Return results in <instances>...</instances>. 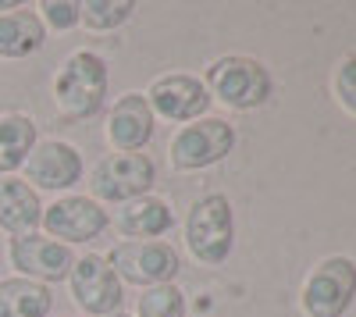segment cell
I'll return each mask as SVG.
<instances>
[{
    "label": "cell",
    "mask_w": 356,
    "mask_h": 317,
    "mask_svg": "<svg viewBox=\"0 0 356 317\" xmlns=\"http://www.w3.org/2000/svg\"><path fill=\"white\" fill-rule=\"evenodd\" d=\"M107 97V65L93 50H75L54 79V104L68 122L89 118L104 107Z\"/></svg>",
    "instance_id": "1"
},
{
    "label": "cell",
    "mask_w": 356,
    "mask_h": 317,
    "mask_svg": "<svg viewBox=\"0 0 356 317\" xmlns=\"http://www.w3.org/2000/svg\"><path fill=\"white\" fill-rule=\"evenodd\" d=\"M186 246L196 261L203 264H225L235 246V221H232V204L221 193L200 196L189 221H186Z\"/></svg>",
    "instance_id": "2"
},
{
    "label": "cell",
    "mask_w": 356,
    "mask_h": 317,
    "mask_svg": "<svg viewBox=\"0 0 356 317\" xmlns=\"http://www.w3.org/2000/svg\"><path fill=\"white\" fill-rule=\"evenodd\" d=\"M207 90L232 111H253L271 97V75L253 57L228 54L207 68Z\"/></svg>",
    "instance_id": "3"
},
{
    "label": "cell",
    "mask_w": 356,
    "mask_h": 317,
    "mask_svg": "<svg viewBox=\"0 0 356 317\" xmlns=\"http://www.w3.org/2000/svg\"><path fill=\"white\" fill-rule=\"evenodd\" d=\"M356 300V264L349 257H328L307 275L303 314L307 317H342Z\"/></svg>",
    "instance_id": "4"
},
{
    "label": "cell",
    "mask_w": 356,
    "mask_h": 317,
    "mask_svg": "<svg viewBox=\"0 0 356 317\" xmlns=\"http://www.w3.org/2000/svg\"><path fill=\"white\" fill-rule=\"evenodd\" d=\"M154 182H157V168L146 154H114L93 168L89 189H93L97 200H107V204H129V200L150 193Z\"/></svg>",
    "instance_id": "5"
},
{
    "label": "cell",
    "mask_w": 356,
    "mask_h": 317,
    "mask_svg": "<svg viewBox=\"0 0 356 317\" xmlns=\"http://www.w3.org/2000/svg\"><path fill=\"white\" fill-rule=\"evenodd\" d=\"M111 264V271L118 278H125L132 285H171L175 275H178V253L168 246V243H157V239H143V243H122L114 246L111 257H104Z\"/></svg>",
    "instance_id": "6"
},
{
    "label": "cell",
    "mask_w": 356,
    "mask_h": 317,
    "mask_svg": "<svg viewBox=\"0 0 356 317\" xmlns=\"http://www.w3.org/2000/svg\"><path fill=\"white\" fill-rule=\"evenodd\" d=\"M235 147V129L221 118H196L171 139V168L178 171H200L218 164Z\"/></svg>",
    "instance_id": "7"
},
{
    "label": "cell",
    "mask_w": 356,
    "mask_h": 317,
    "mask_svg": "<svg viewBox=\"0 0 356 317\" xmlns=\"http://www.w3.org/2000/svg\"><path fill=\"white\" fill-rule=\"evenodd\" d=\"M68 285H72V296H75V307L89 317H111L122 310V282L111 271V264L97 253H86L82 261L72 264L68 271Z\"/></svg>",
    "instance_id": "8"
},
{
    "label": "cell",
    "mask_w": 356,
    "mask_h": 317,
    "mask_svg": "<svg viewBox=\"0 0 356 317\" xmlns=\"http://www.w3.org/2000/svg\"><path fill=\"white\" fill-rule=\"evenodd\" d=\"M8 261L18 271V278L47 285V282H65L72 264H75V257H72V250L65 243L29 232V236H11Z\"/></svg>",
    "instance_id": "9"
},
{
    "label": "cell",
    "mask_w": 356,
    "mask_h": 317,
    "mask_svg": "<svg viewBox=\"0 0 356 317\" xmlns=\"http://www.w3.org/2000/svg\"><path fill=\"white\" fill-rule=\"evenodd\" d=\"M54 239L68 243H89L97 239L104 228L111 225L107 211L97 204V200H86V196H65V200H54L50 207H43V221H40Z\"/></svg>",
    "instance_id": "10"
},
{
    "label": "cell",
    "mask_w": 356,
    "mask_h": 317,
    "mask_svg": "<svg viewBox=\"0 0 356 317\" xmlns=\"http://www.w3.org/2000/svg\"><path fill=\"white\" fill-rule=\"evenodd\" d=\"M146 104L168 122H196L211 107V93L193 75H161L146 93Z\"/></svg>",
    "instance_id": "11"
},
{
    "label": "cell",
    "mask_w": 356,
    "mask_h": 317,
    "mask_svg": "<svg viewBox=\"0 0 356 317\" xmlns=\"http://www.w3.org/2000/svg\"><path fill=\"white\" fill-rule=\"evenodd\" d=\"M25 182H33L36 189H72L82 179V157L75 147L61 139H43L33 147V154L25 157Z\"/></svg>",
    "instance_id": "12"
},
{
    "label": "cell",
    "mask_w": 356,
    "mask_h": 317,
    "mask_svg": "<svg viewBox=\"0 0 356 317\" xmlns=\"http://www.w3.org/2000/svg\"><path fill=\"white\" fill-rule=\"evenodd\" d=\"M154 136V111L146 104L143 93H125L114 104L111 118H107V139L114 150L122 154H136L143 150Z\"/></svg>",
    "instance_id": "13"
},
{
    "label": "cell",
    "mask_w": 356,
    "mask_h": 317,
    "mask_svg": "<svg viewBox=\"0 0 356 317\" xmlns=\"http://www.w3.org/2000/svg\"><path fill=\"white\" fill-rule=\"evenodd\" d=\"M40 221H43V204L36 189L15 175L0 179V228L8 236H29L36 232Z\"/></svg>",
    "instance_id": "14"
},
{
    "label": "cell",
    "mask_w": 356,
    "mask_h": 317,
    "mask_svg": "<svg viewBox=\"0 0 356 317\" xmlns=\"http://www.w3.org/2000/svg\"><path fill=\"white\" fill-rule=\"evenodd\" d=\"M114 228H118L122 236L143 243V239H157V236L171 232V228H175V214L168 211L164 200H157V196H139V200H129V204L118 211Z\"/></svg>",
    "instance_id": "15"
},
{
    "label": "cell",
    "mask_w": 356,
    "mask_h": 317,
    "mask_svg": "<svg viewBox=\"0 0 356 317\" xmlns=\"http://www.w3.org/2000/svg\"><path fill=\"white\" fill-rule=\"evenodd\" d=\"M47 40V29H43V18L29 8H15L8 15H0V57H29L36 54Z\"/></svg>",
    "instance_id": "16"
},
{
    "label": "cell",
    "mask_w": 356,
    "mask_h": 317,
    "mask_svg": "<svg viewBox=\"0 0 356 317\" xmlns=\"http://www.w3.org/2000/svg\"><path fill=\"white\" fill-rule=\"evenodd\" d=\"M54 293L29 278H4L0 282V317H50Z\"/></svg>",
    "instance_id": "17"
},
{
    "label": "cell",
    "mask_w": 356,
    "mask_h": 317,
    "mask_svg": "<svg viewBox=\"0 0 356 317\" xmlns=\"http://www.w3.org/2000/svg\"><path fill=\"white\" fill-rule=\"evenodd\" d=\"M36 147V122L29 114H0V179L25 164Z\"/></svg>",
    "instance_id": "18"
},
{
    "label": "cell",
    "mask_w": 356,
    "mask_h": 317,
    "mask_svg": "<svg viewBox=\"0 0 356 317\" xmlns=\"http://www.w3.org/2000/svg\"><path fill=\"white\" fill-rule=\"evenodd\" d=\"M132 0H86V4H79V22L93 33H114L118 25L132 18Z\"/></svg>",
    "instance_id": "19"
},
{
    "label": "cell",
    "mask_w": 356,
    "mask_h": 317,
    "mask_svg": "<svg viewBox=\"0 0 356 317\" xmlns=\"http://www.w3.org/2000/svg\"><path fill=\"white\" fill-rule=\"evenodd\" d=\"M139 317H186V296L175 285H154L139 296Z\"/></svg>",
    "instance_id": "20"
},
{
    "label": "cell",
    "mask_w": 356,
    "mask_h": 317,
    "mask_svg": "<svg viewBox=\"0 0 356 317\" xmlns=\"http://www.w3.org/2000/svg\"><path fill=\"white\" fill-rule=\"evenodd\" d=\"M335 97L349 114H356V54L342 57L335 65Z\"/></svg>",
    "instance_id": "21"
},
{
    "label": "cell",
    "mask_w": 356,
    "mask_h": 317,
    "mask_svg": "<svg viewBox=\"0 0 356 317\" xmlns=\"http://www.w3.org/2000/svg\"><path fill=\"white\" fill-rule=\"evenodd\" d=\"M40 11L54 29H61V33L72 29V25H79V4H72V0H43Z\"/></svg>",
    "instance_id": "22"
},
{
    "label": "cell",
    "mask_w": 356,
    "mask_h": 317,
    "mask_svg": "<svg viewBox=\"0 0 356 317\" xmlns=\"http://www.w3.org/2000/svg\"><path fill=\"white\" fill-rule=\"evenodd\" d=\"M15 8H22L18 0H0V11H4V15H8V11H15Z\"/></svg>",
    "instance_id": "23"
},
{
    "label": "cell",
    "mask_w": 356,
    "mask_h": 317,
    "mask_svg": "<svg viewBox=\"0 0 356 317\" xmlns=\"http://www.w3.org/2000/svg\"><path fill=\"white\" fill-rule=\"evenodd\" d=\"M111 317H129V314H111Z\"/></svg>",
    "instance_id": "24"
}]
</instances>
